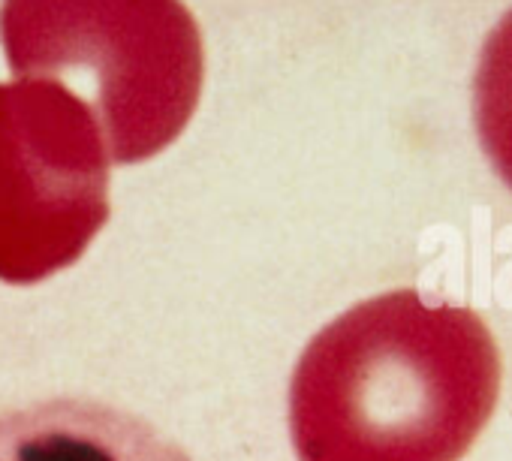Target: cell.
<instances>
[{
	"instance_id": "cell-1",
	"label": "cell",
	"mask_w": 512,
	"mask_h": 461,
	"mask_svg": "<svg viewBox=\"0 0 512 461\" xmlns=\"http://www.w3.org/2000/svg\"><path fill=\"white\" fill-rule=\"evenodd\" d=\"M497 395L485 320L392 290L311 338L290 380V437L299 461H461Z\"/></svg>"
},
{
	"instance_id": "cell-2",
	"label": "cell",
	"mask_w": 512,
	"mask_h": 461,
	"mask_svg": "<svg viewBox=\"0 0 512 461\" xmlns=\"http://www.w3.org/2000/svg\"><path fill=\"white\" fill-rule=\"evenodd\" d=\"M0 43L19 79L73 82L112 163H142L190 124L202 40L181 0H4Z\"/></svg>"
},
{
	"instance_id": "cell-3",
	"label": "cell",
	"mask_w": 512,
	"mask_h": 461,
	"mask_svg": "<svg viewBox=\"0 0 512 461\" xmlns=\"http://www.w3.org/2000/svg\"><path fill=\"white\" fill-rule=\"evenodd\" d=\"M109 151L91 106L49 79L0 82V281L70 269L109 220Z\"/></svg>"
},
{
	"instance_id": "cell-4",
	"label": "cell",
	"mask_w": 512,
	"mask_h": 461,
	"mask_svg": "<svg viewBox=\"0 0 512 461\" xmlns=\"http://www.w3.org/2000/svg\"><path fill=\"white\" fill-rule=\"evenodd\" d=\"M0 461H193L148 419L91 398L0 413Z\"/></svg>"
},
{
	"instance_id": "cell-5",
	"label": "cell",
	"mask_w": 512,
	"mask_h": 461,
	"mask_svg": "<svg viewBox=\"0 0 512 461\" xmlns=\"http://www.w3.org/2000/svg\"><path fill=\"white\" fill-rule=\"evenodd\" d=\"M473 109L479 145L512 190V10L485 37L473 82Z\"/></svg>"
}]
</instances>
